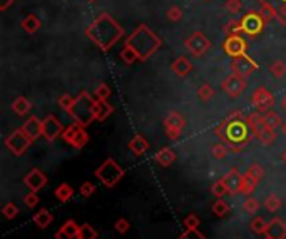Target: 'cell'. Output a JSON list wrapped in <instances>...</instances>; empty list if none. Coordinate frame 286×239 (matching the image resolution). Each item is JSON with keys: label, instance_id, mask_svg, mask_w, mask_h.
<instances>
[{"label": "cell", "instance_id": "ab89813d", "mask_svg": "<svg viewBox=\"0 0 286 239\" xmlns=\"http://www.w3.org/2000/svg\"><path fill=\"white\" fill-rule=\"evenodd\" d=\"M213 213L216 214L218 218L226 216V214L229 213V206H228L226 201H223V198H221V199H218L216 203L213 204Z\"/></svg>", "mask_w": 286, "mask_h": 239}, {"label": "cell", "instance_id": "f35d334b", "mask_svg": "<svg viewBox=\"0 0 286 239\" xmlns=\"http://www.w3.org/2000/svg\"><path fill=\"white\" fill-rule=\"evenodd\" d=\"M198 97H199V101L209 102L214 97V89L211 87L209 84H203V86L198 89Z\"/></svg>", "mask_w": 286, "mask_h": 239}, {"label": "cell", "instance_id": "7dc6e473", "mask_svg": "<svg viewBox=\"0 0 286 239\" xmlns=\"http://www.w3.org/2000/svg\"><path fill=\"white\" fill-rule=\"evenodd\" d=\"M224 7H226V10L229 13H233V15H236V13L241 12L243 8V2L241 0H226V3H224Z\"/></svg>", "mask_w": 286, "mask_h": 239}, {"label": "cell", "instance_id": "c3c4849f", "mask_svg": "<svg viewBox=\"0 0 286 239\" xmlns=\"http://www.w3.org/2000/svg\"><path fill=\"white\" fill-rule=\"evenodd\" d=\"M177 239H208L203 233H199L198 229H186Z\"/></svg>", "mask_w": 286, "mask_h": 239}, {"label": "cell", "instance_id": "9a60e30c", "mask_svg": "<svg viewBox=\"0 0 286 239\" xmlns=\"http://www.w3.org/2000/svg\"><path fill=\"white\" fill-rule=\"evenodd\" d=\"M23 184L29 187L30 191H34V193H39L42 191L47 184V176L42 172L39 167H34V169H30V172L23 177Z\"/></svg>", "mask_w": 286, "mask_h": 239}, {"label": "cell", "instance_id": "e7e4bbea", "mask_svg": "<svg viewBox=\"0 0 286 239\" xmlns=\"http://www.w3.org/2000/svg\"><path fill=\"white\" fill-rule=\"evenodd\" d=\"M280 2H281V5H285V3H286V0H280Z\"/></svg>", "mask_w": 286, "mask_h": 239}, {"label": "cell", "instance_id": "11a10c76", "mask_svg": "<svg viewBox=\"0 0 286 239\" xmlns=\"http://www.w3.org/2000/svg\"><path fill=\"white\" fill-rule=\"evenodd\" d=\"M114 228H116V231H117V233H121V234H126V233L129 231L131 224H129V221H128V219L121 218V219H117V221H116Z\"/></svg>", "mask_w": 286, "mask_h": 239}, {"label": "cell", "instance_id": "db71d44e", "mask_svg": "<svg viewBox=\"0 0 286 239\" xmlns=\"http://www.w3.org/2000/svg\"><path fill=\"white\" fill-rule=\"evenodd\" d=\"M166 15L171 22H179L182 18V8L181 7H171Z\"/></svg>", "mask_w": 286, "mask_h": 239}, {"label": "cell", "instance_id": "9f6ffc18", "mask_svg": "<svg viewBox=\"0 0 286 239\" xmlns=\"http://www.w3.org/2000/svg\"><path fill=\"white\" fill-rule=\"evenodd\" d=\"M181 132H182V130H177V129H166L167 139H171V140H177V139H179Z\"/></svg>", "mask_w": 286, "mask_h": 239}, {"label": "cell", "instance_id": "d6986e66", "mask_svg": "<svg viewBox=\"0 0 286 239\" xmlns=\"http://www.w3.org/2000/svg\"><path fill=\"white\" fill-rule=\"evenodd\" d=\"M171 69L172 72L176 74V76L179 77H186L191 74V70H193V64H191V60L186 57V55H179L174 62L171 64Z\"/></svg>", "mask_w": 286, "mask_h": 239}, {"label": "cell", "instance_id": "4316f807", "mask_svg": "<svg viewBox=\"0 0 286 239\" xmlns=\"http://www.w3.org/2000/svg\"><path fill=\"white\" fill-rule=\"evenodd\" d=\"M30 109H32L30 101L27 99V97H23V96H18L17 99L12 102V111L15 112L17 116H25V114H29Z\"/></svg>", "mask_w": 286, "mask_h": 239}, {"label": "cell", "instance_id": "8fae6325", "mask_svg": "<svg viewBox=\"0 0 286 239\" xmlns=\"http://www.w3.org/2000/svg\"><path fill=\"white\" fill-rule=\"evenodd\" d=\"M265 18L261 17L260 12H250L246 13L245 17L240 20V25H241V32H245L248 35H258L265 27Z\"/></svg>", "mask_w": 286, "mask_h": 239}, {"label": "cell", "instance_id": "d6a6232c", "mask_svg": "<svg viewBox=\"0 0 286 239\" xmlns=\"http://www.w3.org/2000/svg\"><path fill=\"white\" fill-rule=\"evenodd\" d=\"M256 139L260 140L263 146H271V144L275 142V139H276V130L270 129V127H265L260 134H258Z\"/></svg>", "mask_w": 286, "mask_h": 239}, {"label": "cell", "instance_id": "f546056e", "mask_svg": "<svg viewBox=\"0 0 286 239\" xmlns=\"http://www.w3.org/2000/svg\"><path fill=\"white\" fill-rule=\"evenodd\" d=\"M258 12L261 13V17H263L266 22L278 18V12H276L275 8H273V5L266 2V0H260V10H258Z\"/></svg>", "mask_w": 286, "mask_h": 239}, {"label": "cell", "instance_id": "30bf717a", "mask_svg": "<svg viewBox=\"0 0 286 239\" xmlns=\"http://www.w3.org/2000/svg\"><path fill=\"white\" fill-rule=\"evenodd\" d=\"M248 87V82H246V77H241L238 76V74H231V76H228L224 81L221 82V89L224 94H228L229 97H233V99H236V97H240L245 94Z\"/></svg>", "mask_w": 286, "mask_h": 239}, {"label": "cell", "instance_id": "91938a15", "mask_svg": "<svg viewBox=\"0 0 286 239\" xmlns=\"http://www.w3.org/2000/svg\"><path fill=\"white\" fill-rule=\"evenodd\" d=\"M281 106H283V109H285V112H286V96H285V99H283V102H281Z\"/></svg>", "mask_w": 286, "mask_h": 239}, {"label": "cell", "instance_id": "f6af8a7d", "mask_svg": "<svg viewBox=\"0 0 286 239\" xmlns=\"http://www.w3.org/2000/svg\"><path fill=\"white\" fill-rule=\"evenodd\" d=\"M243 209H245L248 214H255V213H258V209H260V201L250 196V198L243 203Z\"/></svg>", "mask_w": 286, "mask_h": 239}, {"label": "cell", "instance_id": "9c48e42d", "mask_svg": "<svg viewBox=\"0 0 286 239\" xmlns=\"http://www.w3.org/2000/svg\"><path fill=\"white\" fill-rule=\"evenodd\" d=\"M184 47L191 55L201 57V55H204L211 49V40L203 34V32H193V34L186 39Z\"/></svg>", "mask_w": 286, "mask_h": 239}, {"label": "cell", "instance_id": "6125c7cd", "mask_svg": "<svg viewBox=\"0 0 286 239\" xmlns=\"http://www.w3.org/2000/svg\"><path fill=\"white\" fill-rule=\"evenodd\" d=\"M283 161H285V164H286V151L283 152Z\"/></svg>", "mask_w": 286, "mask_h": 239}, {"label": "cell", "instance_id": "2e32d148", "mask_svg": "<svg viewBox=\"0 0 286 239\" xmlns=\"http://www.w3.org/2000/svg\"><path fill=\"white\" fill-rule=\"evenodd\" d=\"M221 181L224 182V186L228 187V194H240V187H241V181H243V174L236 167H231L226 174L221 177Z\"/></svg>", "mask_w": 286, "mask_h": 239}, {"label": "cell", "instance_id": "f1b7e54d", "mask_svg": "<svg viewBox=\"0 0 286 239\" xmlns=\"http://www.w3.org/2000/svg\"><path fill=\"white\" fill-rule=\"evenodd\" d=\"M52 221H54V216L47 209H40L39 213L34 214V223L37 224V228L40 229H45L47 226H50Z\"/></svg>", "mask_w": 286, "mask_h": 239}, {"label": "cell", "instance_id": "b9f144b4", "mask_svg": "<svg viewBox=\"0 0 286 239\" xmlns=\"http://www.w3.org/2000/svg\"><path fill=\"white\" fill-rule=\"evenodd\" d=\"M270 72L273 74L276 79L283 77L285 74H286V64L281 62V60H276V62H273V64L270 65Z\"/></svg>", "mask_w": 286, "mask_h": 239}, {"label": "cell", "instance_id": "836d02e7", "mask_svg": "<svg viewBox=\"0 0 286 239\" xmlns=\"http://www.w3.org/2000/svg\"><path fill=\"white\" fill-rule=\"evenodd\" d=\"M99 233L94 229L89 223H84L79 229V239H97Z\"/></svg>", "mask_w": 286, "mask_h": 239}, {"label": "cell", "instance_id": "6da1fadb", "mask_svg": "<svg viewBox=\"0 0 286 239\" xmlns=\"http://www.w3.org/2000/svg\"><path fill=\"white\" fill-rule=\"evenodd\" d=\"M214 132L221 139V142L226 144L229 152H241L253 139L251 129L246 122V116L238 111L223 119L221 124L214 129Z\"/></svg>", "mask_w": 286, "mask_h": 239}, {"label": "cell", "instance_id": "8d00e7d4", "mask_svg": "<svg viewBox=\"0 0 286 239\" xmlns=\"http://www.w3.org/2000/svg\"><path fill=\"white\" fill-rule=\"evenodd\" d=\"M250 229L255 234H266V229H268V223L265 221L263 218H255L250 223Z\"/></svg>", "mask_w": 286, "mask_h": 239}, {"label": "cell", "instance_id": "816d5d0a", "mask_svg": "<svg viewBox=\"0 0 286 239\" xmlns=\"http://www.w3.org/2000/svg\"><path fill=\"white\" fill-rule=\"evenodd\" d=\"M246 172H250L251 176H255L258 181H261V179H263V177H265V169L260 166V164H256V162H255V164H251V166L248 167V171H246Z\"/></svg>", "mask_w": 286, "mask_h": 239}, {"label": "cell", "instance_id": "03108f58", "mask_svg": "<svg viewBox=\"0 0 286 239\" xmlns=\"http://www.w3.org/2000/svg\"><path fill=\"white\" fill-rule=\"evenodd\" d=\"M89 2H96V0H89Z\"/></svg>", "mask_w": 286, "mask_h": 239}, {"label": "cell", "instance_id": "7402d4cb", "mask_svg": "<svg viewBox=\"0 0 286 239\" xmlns=\"http://www.w3.org/2000/svg\"><path fill=\"white\" fill-rule=\"evenodd\" d=\"M129 149H131V152L134 154V156H144L147 151H149V142H147V139L144 137V135H134L133 139H131V142H129Z\"/></svg>", "mask_w": 286, "mask_h": 239}, {"label": "cell", "instance_id": "ee69618b", "mask_svg": "<svg viewBox=\"0 0 286 239\" xmlns=\"http://www.w3.org/2000/svg\"><path fill=\"white\" fill-rule=\"evenodd\" d=\"M2 214L5 216L7 219H15L18 214H20V211L13 203H7L5 206L2 208Z\"/></svg>", "mask_w": 286, "mask_h": 239}, {"label": "cell", "instance_id": "be15d7a7", "mask_svg": "<svg viewBox=\"0 0 286 239\" xmlns=\"http://www.w3.org/2000/svg\"><path fill=\"white\" fill-rule=\"evenodd\" d=\"M263 239H273V238H271V236H268V234H265V238Z\"/></svg>", "mask_w": 286, "mask_h": 239}, {"label": "cell", "instance_id": "74e56055", "mask_svg": "<svg viewBox=\"0 0 286 239\" xmlns=\"http://www.w3.org/2000/svg\"><path fill=\"white\" fill-rule=\"evenodd\" d=\"M265 208L268 209L270 213H276V211L281 208V199L275 193H271L268 198L265 199Z\"/></svg>", "mask_w": 286, "mask_h": 239}, {"label": "cell", "instance_id": "cb8c5ba5", "mask_svg": "<svg viewBox=\"0 0 286 239\" xmlns=\"http://www.w3.org/2000/svg\"><path fill=\"white\" fill-rule=\"evenodd\" d=\"M154 161H156L161 167H169L171 164L176 161V154L171 147H162L156 152Z\"/></svg>", "mask_w": 286, "mask_h": 239}, {"label": "cell", "instance_id": "f5cc1de1", "mask_svg": "<svg viewBox=\"0 0 286 239\" xmlns=\"http://www.w3.org/2000/svg\"><path fill=\"white\" fill-rule=\"evenodd\" d=\"M79 193H81V196H84V198H91V196L96 193V186H94L92 182L86 181V182H84V184L81 186Z\"/></svg>", "mask_w": 286, "mask_h": 239}, {"label": "cell", "instance_id": "681fc988", "mask_svg": "<svg viewBox=\"0 0 286 239\" xmlns=\"http://www.w3.org/2000/svg\"><path fill=\"white\" fill-rule=\"evenodd\" d=\"M182 224H184L186 229H198L199 224H201V221H199V218L196 216V214H189V216L184 218Z\"/></svg>", "mask_w": 286, "mask_h": 239}, {"label": "cell", "instance_id": "603a6c76", "mask_svg": "<svg viewBox=\"0 0 286 239\" xmlns=\"http://www.w3.org/2000/svg\"><path fill=\"white\" fill-rule=\"evenodd\" d=\"M186 125V119L177 111H171L169 114L164 117V127L166 129H177L182 130Z\"/></svg>", "mask_w": 286, "mask_h": 239}, {"label": "cell", "instance_id": "5b68a950", "mask_svg": "<svg viewBox=\"0 0 286 239\" xmlns=\"http://www.w3.org/2000/svg\"><path fill=\"white\" fill-rule=\"evenodd\" d=\"M96 177L107 187H114L124 177V169L114 159L109 157L96 169Z\"/></svg>", "mask_w": 286, "mask_h": 239}, {"label": "cell", "instance_id": "44dd1931", "mask_svg": "<svg viewBox=\"0 0 286 239\" xmlns=\"http://www.w3.org/2000/svg\"><path fill=\"white\" fill-rule=\"evenodd\" d=\"M246 122H248V125H250L253 137H258V134L266 127L263 114H261V112H251V114H248Z\"/></svg>", "mask_w": 286, "mask_h": 239}, {"label": "cell", "instance_id": "83f0119b", "mask_svg": "<svg viewBox=\"0 0 286 239\" xmlns=\"http://www.w3.org/2000/svg\"><path fill=\"white\" fill-rule=\"evenodd\" d=\"M40 27H42V22H40V18L35 15V13H30V15H27L22 20V29L25 30L27 34H35Z\"/></svg>", "mask_w": 286, "mask_h": 239}, {"label": "cell", "instance_id": "4dcf8cb0", "mask_svg": "<svg viewBox=\"0 0 286 239\" xmlns=\"http://www.w3.org/2000/svg\"><path fill=\"white\" fill-rule=\"evenodd\" d=\"M55 198H57L60 203H67V201L74 196V187L67 184V182H64V184H60L57 189H55Z\"/></svg>", "mask_w": 286, "mask_h": 239}, {"label": "cell", "instance_id": "52a82bcc", "mask_svg": "<svg viewBox=\"0 0 286 239\" xmlns=\"http://www.w3.org/2000/svg\"><path fill=\"white\" fill-rule=\"evenodd\" d=\"M60 137H62L64 142H67L69 146H72L74 149H82L89 142V134L86 127L77 122L70 124L67 129H64Z\"/></svg>", "mask_w": 286, "mask_h": 239}, {"label": "cell", "instance_id": "4fadbf2b", "mask_svg": "<svg viewBox=\"0 0 286 239\" xmlns=\"http://www.w3.org/2000/svg\"><path fill=\"white\" fill-rule=\"evenodd\" d=\"M64 132V127L60 124V120L55 116H47L44 120H42V137L49 142H52L57 137H60Z\"/></svg>", "mask_w": 286, "mask_h": 239}, {"label": "cell", "instance_id": "6f0895ef", "mask_svg": "<svg viewBox=\"0 0 286 239\" xmlns=\"http://www.w3.org/2000/svg\"><path fill=\"white\" fill-rule=\"evenodd\" d=\"M276 12H278V18H280V20L283 22V23H286V3H285V5H281L280 10H276Z\"/></svg>", "mask_w": 286, "mask_h": 239}, {"label": "cell", "instance_id": "ba28073f", "mask_svg": "<svg viewBox=\"0 0 286 239\" xmlns=\"http://www.w3.org/2000/svg\"><path fill=\"white\" fill-rule=\"evenodd\" d=\"M275 96L265 86L256 87L251 94V106L255 107L256 112H261V114L271 111V107H275Z\"/></svg>", "mask_w": 286, "mask_h": 239}, {"label": "cell", "instance_id": "e0dca14e", "mask_svg": "<svg viewBox=\"0 0 286 239\" xmlns=\"http://www.w3.org/2000/svg\"><path fill=\"white\" fill-rule=\"evenodd\" d=\"M20 129L27 134V137L34 142V140H37L42 135V120L37 116H30L29 119L22 124Z\"/></svg>", "mask_w": 286, "mask_h": 239}, {"label": "cell", "instance_id": "e575fe53", "mask_svg": "<svg viewBox=\"0 0 286 239\" xmlns=\"http://www.w3.org/2000/svg\"><path fill=\"white\" fill-rule=\"evenodd\" d=\"M121 59L124 60V64H134L136 60H139L138 57V54H136V50L133 49V47H129V45H124V49L121 50Z\"/></svg>", "mask_w": 286, "mask_h": 239}, {"label": "cell", "instance_id": "680465c9", "mask_svg": "<svg viewBox=\"0 0 286 239\" xmlns=\"http://www.w3.org/2000/svg\"><path fill=\"white\" fill-rule=\"evenodd\" d=\"M15 0H0V10H7Z\"/></svg>", "mask_w": 286, "mask_h": 239}, {"label": "cell", "instance_id": "d4e9b609", "mask_svg": "<svg viewBox=\"0 0 286 239\" xmlns=\"http://www.w3.org/2000/svg\"><path fill=\"white\" fill-rule=\"evenodd\" d=\"M112 112H114V107H112L107 101H97L96 99V106H94V116H96V120H106Z\"/></svg>", "mask_w": 286, "mask_h": 239}, {"label": "cell", "instance_id": "ac0fdd59", "mask_svg": "<svg viewBox=\"0 0 286 239\" xmlns=\"http://www.w3.org/2000/svg\"><path fill=\"white\" fill-rule=\"evenodd\" d=\"M79 229H81V226H79L74 219H69V221L64 223V226L55 233V239H79Z\"/></svg>", "mask_w": 286, "mask_h": 239}, {"label": "cell", "instance_id": "5bb4252c", "mask_svg": "<svg viewBox=\"0 0 286 239\" xmlns=\"http://www.w3.org/2000/svg\"><path fill=\"white\" fill-rule=\"evenodd\" d=\"M231 69L234 74H238V76L248 77L258 69V64L253 59L248 57V55H241V57H234L231 60Z\"/></svg>", "mask_w": 286, "mask_h": 239}, {"label": "cell", "instance_id": "277c9868", "mask_svg": "<svg viewBox=\"0 0 286 239\" xmlns=\"http://www.w3.org/2000/svg\"><path fill=\"white\" fill-rule=\"evenodd\" d=\"M94 106H96V99L91 96L89 92H81L79 96L74 99L72 107L69 109L67 114L72 117L74 122L87 127L89 124H92V120H96L94 116Z\"/></svg>", "mask_w": 286, "mask_h": 239}, {"label": "cell", "instance_id": "484cf974", "mask_svg": "<svg viewBox=\"0 0 286 239\" xmlns=\"http://www.w3.org/2000/svg\"><path fill=\"white\" fill-rule=\"evenodd\" d=\"M258 181L255 176H251L250 172H245L243 174V181H241V187H240V194H245V196H250L253 191L256 189L258 186Z\"/></svg>", "mask_w": 286, "mask_h": 239}, {"label": "cell", "instance_id": "bcb514c9", "mask_svg": "<svg viewBox=\"0 0 286 239\" xmlns=\"http://www.w3.org/2000/svg\"><path fill=\"white\" fill-rule=\"evenodd\" d=\"M74 99H76V97L69 96V94H62V96H60L59 99H57V104H59V107H60L62 111L69 112V109H70V107H72V104H74Z\"/></svg>", "mask_w": 286, "mask_h": 239}, {"label": "cell", "instance_id": "ffe728a7", "mask_svg": "<svg viewBox=\"0 0 286 239\" xmlns=\"http://www.w3.org/2000/svg\"><path fill=\"white\" fill-rule=\"evenodd\" d=\"M266 234L271 236L273 239H286V223L281 221L280 218H273L268 223Z\"/></svg>", "mask_w": 286, "mask_h": 239}, {"label": "cell", "instance_id": "60d3db41", "mask_svg": "<svg viewBox=\"0 0 286 239\" xmlns=\"http://www.w3.org/2000/svg\"><path fill=\"white\" fill-rule=\"evenodd\" d=\"M211 154H213L216 159H224L229 154V149L224 142H219V144H214L213 149H211Z\"/></svg>", "mask_w": 286, "mask_h": 239}, {"label": "cell", "instance_id": "7a4b0ae2", "mask_svg": "<svg viewBox=\"0 0 286 239\" xmlns=\"http://www.w3.org/2000/svg\"><path fill=\"white\" fill-rule=\"evenodd\" d=\"M86 34L101 50H109L124 35V30L109 13H102L87 27Z\"/></svg>", "mask_w": 286, "mask_h": 239}, {"label": "cell", "instance_id": "7c38bea8", "mask_svg": "<svg viewBox=\"0 0 286 239\" xmlns=\"http://www.w3.org/2000/svg\"><path fill=\"white\" fill-rule=\"evenodd\" d=\"M223 49L229 57H241V55H246V40L243 39L240 34H234V35H228L226 40L223 44Z\"/></svg>", "mask_w": 286, "mask_h": 239}, {"label": "cell", "instance_id": "94428289", "mask_svg": "<svg viewBox=\"0 0 286 239\" xmlns=\"http://www.w3.org/2000/svg\"><path fill=\"white\" fill-rule=\"evenodd\" d=\"M281 127H283V134L286 135V120H285V122H283V125H281Z\"/></svg>", "mask_w": 286, "mask_h": 239}, {"label": "cell", "instance_id": "8992f818", "mask_svg": "<svg viewBox=\"0 0 286 239\" xmlns=\"http://www.w3.org/2000/svg\"><path fill=\"white\" fill-rule=\"evenodd\" d=\"M5 147L10 151L13 156H23L27 151H29V147L32 146V140L27 137V134L23 132L22 129H17L13 130L12 134H8L5 137Z\"/></svg>", "mask_w": 286, "mask_h": 239}, {"label": "cell", "instance_id": "3957f363", "mask_svg": "<svg viewBox=\"0 0 286 239\" xmlns=\"http://www.w3.org/2000/svg\"><path fill=\"white\" fill-rule=\"evenodd\" d=\"M126 45L133 47L136 54H138L139 60H146L161 47V40H159V37L154 34L151 29H147L146 25H139L138 29L128 37Z\"/></svg>", "mask_w": 286, "mask_h": 239}, {"label": "cell", "instance_id": "d590c367", "mask_svg": "<svg viewBox=\"0 0 286 239\" xmlns=\"http://www.w3.org/2000/svg\"><path fill=\"white\" fill-rule=\"evenodd\" d=\"M94 97H96L97 101H109V97H111V87L107 86L106 82L99 84V86L96 87V91H94Z\"/></svg>", "mask_w": 286, "mask_h": 239}, {"label": "cell", "instance_id": "7bdbcfd3", "mask_svg": "<svg viewBox=\"0 0 286 239\" xmlns=\"http://www.w3.org/2000/svg\"><path fill=\"white\" fill-rule=\"evenodd\" d=\"M211 193L216 196L218 199H221V198H224V196L228 194V187L224 186V182L221 179H219V181L214 182L213 186H211Z\"/></svg>", "mask_w": 286, "mask_h": 239}, {"label": "cell", "instance_id": "f907efd6", "mask_svg": "<svg viewBox=\"0 0 286 239\" xmlns=\"http://www.w3.org/2000/svg\"><path fill=\"white\" fill-rule=\"evenodd\" d=\"M39 194H37V193H34V191H30V193L29 194H25V196H23V203H25V206H27V208H35V206L37 204H39Z\"/></svg>", "mask_w": 286, "mask_h": 239}, {"label": "cell", "instance_id": "1f68e13d", "mask_svg": "<svg viewBox=\"0 0 286 239\" xmlns=\"http://www.w3.org/2000/svg\"><path fill=\"white\" fill-rule=\"evenodd\" d=\"M263 119H265L266 127H270V129H275V130H276V127L283 125V122H281V117H280L278 114H276V112H273V111L265 112V114H263Z\"/></svg>", "mask_w": 286, "mask_h": 239}]
</instances>
